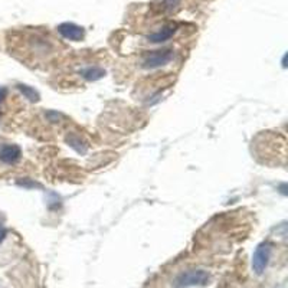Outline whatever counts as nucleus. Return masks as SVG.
<instances>
[{
  "mask_svg": "<svg viewBox=\"0 0 288 288\" xmlns=\"http://www.w3.org/2000/svg\"><path fill=\"white\" fill-rule=\"evenodd\" d=\"M209 282V274L203 270H190L182 272L175 279V288L203 287Z\"/></svg>",
  "mask_w": 288,
  "mask_h": 288,
  "instance_id": "f257e3e1",
  "label": "nucleus"
},
{
  "mask_svg": "<svg viewBox=\"0 0 288 288\" xmlns=\"http://www.w3.org/2000/svg\"><path fill=\"white\" fill-rule=\"evenodd\" d=\"M271 245L268 242H262L257 246V250L252 255V270L255 271V274L261 275L265 268L268 267V262H270L271 258Z\"/></svg>",
  "mask_w": 288,
  "mask_h": 288,
  "instance_id": "f03ea898",
  "label": "nucleus"
},
{
  "mask_svg": "<svg viewBox=\"0 0 288 288\" xmlns=\"http://www.w3.org/2000/svg\"><path fill=\"white\" fill-rule=\"evenodd\" d=\"M173 59V49H163V51H154L151 52L144 61H143V68L146 69H154L158 66L166 65Z\"/></svg>",
  "mask_w": 288,
  "mask_h": 288,
  "instance_id": "7ed1b4c3",
  "label": "nucleus"
},
{
  "mask_svg": "<svg viewBox=\"0 0 288 288\" xmlns=\"http://www.w3.org/2000/svg\"><path fill=\"white\" fill-rule=\"evenodd\" d=\"M58 32L62 35V36L68 39V40H74V42H78V40H83L85 36V30L83 26H78L72 22H65V23H61L58 26Z\"/></svg>",
  "mask_w": 288,
  "mask_h": 288,
  "instance_id": "20e7f679",
  "label": "nucleus"
},
{
  "mask_svg": "<svg viewBox=\"0 0 288 288\" xmlns=\"http://www.w3.org/2000/svg\"><path fill=\"white\" fill-rule=\"evenodd\" d=\"M22 156V150L16 144H6L0 149V161L6 164H15Z\"/></svg>",
  "mask_w": 288,
  "mask_h": 288,
  "instance_id": "39448f33",
  "label": "nucleus"
},
{
  "mask_svg": "<svg viewBox=\"0 0 288 288\" xmlns=\"http://www.w3.org/2000/svg\"><path fill=\"white\" fill-rule=\"evenodd\" d=\"M176 25H169V26H164L161 30H158L156 33L149 35L147 39H149L150 42H153V44H161V42H166V40H169L170 37L173 36L176 33Z\"/></svg>",
  "mask_w": 288,
  "mask_h": 288,
  "instance_id": "423d86ee",
  "label": "nucleus"
},
{
  "mask_svg": "<svg viewBox=\"0 0 288 288\" xmlns=\"http://www.w3.org/2000/svg\"><path fill=\"white\" fill-rule=\"evenodd\" d=\"M66 141H68L69 147H72L76 153H79V154H85L87 153L88 147H87V144L78 136H68Z\"/></svg>",
  "mask_w": 288,
  "mask_h": 288,
  "instance_id": "0eeeda50",
  "label": "nucleus"
},
{
  "mask_svg": "<svg viewBox=\"0 0 288 288\" xmlns=\"http://www.w3.org/2000/svg\"><path fill=\"white\" fill-rule=\"evenodd\" d=\"M83 76H84L87 81H97V79H100L102 78L104 75H105V71L101 69V68H88V69H85L81 72Z\"/></svg>",
  "mask_w": 288,
  "mask_h": 288,
  "instance_id": "6e6552de",
  "label": "nucleus"
},
{
  "mask_svg": "<svg viewBox=\"0 0 288 288\" xmlns=\"http://www.w3.org/2000/svg\"><path fill=\"white\" fill-rule=\"evenodd\" d=\"M18 88L20 90V93L23 94L28 100L33 102L39 101V94H37V91H35L33 88H30L28 85H18Z\"/></svg>",
  "mask_w": 288,
  "mask_h": 288,
  "instance_id": "1a4fd4ad",
  "label": "nucleus"
},
{
  "mask_svg": "<svg viewBox=\"0 0 288 288\" xmlns=\"http://www.w3.org/2000/svg\"><path fill=\"white\" fill-rule=\"evenodd\" d=\"M163 2H164V6H166L169 10L176 9L177 6L180 5V0H163Z\"/></svg>",
  "mask_w": 288,
  "mask_h": 288,
  "instance_id": "9d476101",
  "label": "nucleus"
},
{
  "mask_svg": "<svg viewBox=\"0 0 288 288\" xmlns=\"http://www.w3.org/2000/svg\"><path fill=\"white\" fill-rule=\"evenodd\" d=\"M18 185L23 187H40L37 183H35V182H29V180H19Z\"/></svg>",
  "mask_w": 288,
  "mask_h": 288,
  "instance_id": "9b49d317",
  "label": "nucleus"
},
{
  "mask_svg": "<svg viewBox=\"0 0 288 288\" xmlns=\"http://www.w3.org/2000/svg\"><path fill=\"white\" fill-rule=\"evenodd\" d=\"M6 235H8V231H6V229H5L3 226H0V243L5 241Z\"/></svg>",
  "mask_w": 288,
  "mask_h": 288,
  "instance_id": "f8f14e48",
  "label": "nucleus"
}]
</instances>
